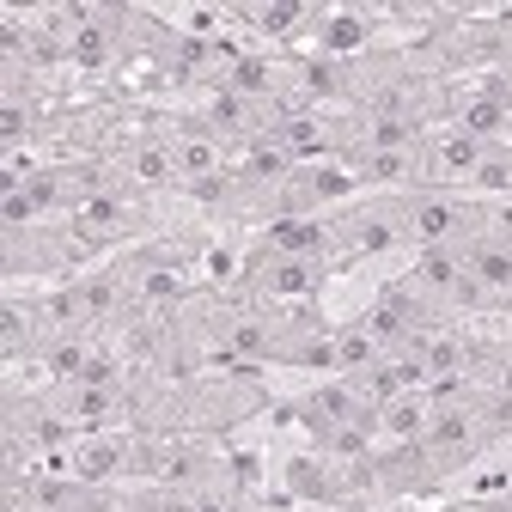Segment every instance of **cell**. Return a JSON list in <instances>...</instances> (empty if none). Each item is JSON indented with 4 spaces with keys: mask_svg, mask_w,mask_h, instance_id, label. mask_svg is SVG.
I'll return each mask as SVG.
<instances>
[{
    "mask_svg": "<svg viewBox=\"0 0 512 512\" xmlns=\"http://www.w3.org/2000/svg\"><path fill=\"white\" fill-rule=\"evenodd\" d=\"M409 226H415V238L433 250V244H445V238L464 226V208H458L452 196H427V202H415V208H409Z\"/></svg>",
    "mask_w": 512,
    "mask_h": 512,
    "instance_id": "1",
    "label": "cell"
},
{
    "mask_svg": "<svg viewBox=\"0 0 512 512\" xmlns=\"http://www.w3.org/2000/svg\"><path fill=\"white\" fill-rule=\"evenodd\" d=\"M470 415L464 409H445V415H433L427 421V445H433V452H470Z\"/></svg>",
    "mask_w": 512,
    "mask_h": 512,
    "instance_id": "2",
    "label": "cell"
},
{
    "mask_svg": "<svg viewBox=\"0 0 512 512\" xmlns=\"http://www.w3.org/2000/svg\"><path fill=\"white\" fill-rule=\"evenodd\" d=\"M470 275H476V287H494V293H506V287H512V250H500V244H482V250L470 256Z\"/></svg>",
    "mask_w": 512,
    "mask_h": 512,
    "instance_id": "3",
    "label": "cell"
},
{
    "mask_svg": "<svg viewBox=\"0 0 512 512\" xmlns=\"http://www.w3.org/2000/svg\"><path fill=\"white\" fill-rule=\"evenodd\" d=\"M439 165L452 171V177H476L482 171V135H470V128H464V135H452V141L439 147Z\"/></svg>",
    "mask_w": 512,
    "mask_h": 512,
    "instance_id": "4",
    "label": "cell"
},
{
    "mask_svg": "<svg viewBox=\"0 0 512 512\" xmlns=\"http://www.w3.org/2000/svg\"><path fill=\"white\" fill-rule=\"evenodd\" d=\"M384 427H391L397 439H421V433H427V409H421L415 397H397L391 409H384Z\"/></svg>",
    "mask_w": 512,
    "mask_h": 512,
    "instance_id": "5",
    "label": "cell"
},
{
    "mask_svg": "<svg viewBox=\"0 0 512 512\" xmlns=\"http://www.w3.org/2000/svg\"><path fill=\"white\" fill-rule=\"evenodd\" d=\"M372 360H378V342H372L366 330H348V336L336 342V366H342V372H360V366H372Z\"/></svg>",
    "mask_w": 512,
    "mask_h": 512,
    "instance_id": "6",
    "label": "cell"
},
{
    "mask_svg": "<svg viewBox=\"0 0 512 512\" xmlns=\"http://www.w3.org/2000/svg\"><path fill=\"white\" fill-rule=\"evenodd\" d=\"M366 177H378V183L415 177V147H409V153H372V159H366Z\"/></svg>",
    "mask_w": 512,
    "mask_h": 512,
    "instance_id": "7",
    "label": "cell"
},
{
    "mask_svg": "<svg viewBox=\"0 0 512 512\" xmlns=\"http://www.w3.org/2000/svg\"><path fill=\"white\" fill-rule=\"evenodd\" d=\"M171 159H177V171H196V177H214V165H220V153L208 141H183Z\"/></svg>",
    "mask_w": 512,
    "mask_h": 512,
    "instance_id": "8",
    "label": "cell"
},
{
    "mask_svg": "<svg viewBox=\"0 0 512 512\" xmlns=\"http://www.w3.org/2000/svg\"><path fill=\"white\" fill-rule=\"evenodd\" d=\"M324 43H330V49H360V43H366V25H360L354 13H342V19H330Z\"/></svg>",
    "mask_w": 512,
    "mask_h": 512,
    "instance_id": "9",
    "label": "cell"
},
{
    "mask_svg": "<svg viewBox=\"0 0 512 512\" xmlns=\"http://www.w3.org/2000/svg\"><path fill=\"white\" fill-rule=\"evenodd\" d=\"M171 171H177V159H171V153H159V147L135 153V177H141V183H165Z\"/></svg>",
    "mask_w": 512,
    "mask_h": 512,
    "instance_id": "10",
    "label": "cell"
},
{
    "mask_svg": "<svg viewBox=\"0 0 512 512\" xmlns=\"http://www.w3.org/2000/svg\"><path fill=\"white\" fill-rule=\"evenodd\" d=\"M269 287H275V293H311L317 281H311V269H305V263H275Z\"/></svg>",
    "mask_w": 512,
    "mask_h": 512,
    "instance_id": "11",
    "label": "cell"
},
{
    "mask_svg": "<svg viewBox=\"0 0 512 512\" xmlns=\"http://www.w3.org/2000/svg\"><path fill=\"white\" fill-rule=\"evenodd\" d=\"M275 244L281 250H311V244H324V232H305V220H281L275 226Z\"/></svg>",
    "mask_w": 512,
    "mask_h": 512,
    "instance_id": "12",
    "label": "cell"
},
{
    "mask_svg": "<svg viewBox=\"0 0 512 512\" xmlns=\"http://www.w3.org/2000/svg\"><path fill=\"white\" fill-rule=\"evenodd\" d=\"M244 116H250V110H244L238 92H220V98H214V122H220V128H244Z\"/></svg>",
    "mask_w": 512,
    "mask_h": 512,
    "instance_id": "13",
    "label": "cell"
},
{
    "mask_svg": "<svg viewBox=\"0 0 512 512\" xmlns=\"http://www.w3.org/2000/svg\"><path fill=\"white\" fill-rule=\"evenodd\" d=\"M116 220H122V214H116V202H92V208L80 214V226H86V232H116Z\"/></svg>",
    "mask_w": 512,
    "mask_h": 512,
    "instance_id": "14",
    "label": "cell"
},
{
    "mask_svg": "<svg viewBox=\"0 0 512 512\" xmlns=\"http://www.w3.org/2000/svg\"><path fill=\"white\" fill-rule=\"evenodd\" d=\"M476 183H482V189H506V183H512V159H482Z\"/></svg>",
    "mask_w": 512,
    "mask_h": 512,
    "instance_id": "15",
    "label": "cell"
},
{
    "mask_svg": "<svg viewBox=\"0 0 512 512\" xmlns=\"http://www.w3.org/2000/svg\"><path fill=\"white\" fill-rule=\"evenodd\" d=\"M391 226H378V220H360V250H391Z\"/></svg>",
    "mask_w": 512,
    "mask_h": 512,
    "instance_id": "16",
    "label": "cell"
},
{
    "mask_svg": "<svg viewBox=\"0 0 512 512\" xmlns=\"http://www.w3.org/2000/svg\"><path fill=\"white\" fill-rule=\"evenodd\" d=\"M0 128H7V141H19V135H25V110H19V104H7V116H0Z\"/></svg>",
    "mask_w": 512,
    "mask_h": 512,
    "instance_id": "17",
    "label": "cell"
},
{
    "mask_svg": "<svg viewBox=\"0 0 512 512\" xmlns=\"http://www.w3.org/2000/svg\"><path fill=\"white\" fill-rule=\"evenodd\" d=\"M196 512H232L226 500H196Z\"/></svg>",
    "mask_w": 512,
    "mask_h": 512,
    "instance_id": "18",
    "label": "cell"
}]
</instances>
